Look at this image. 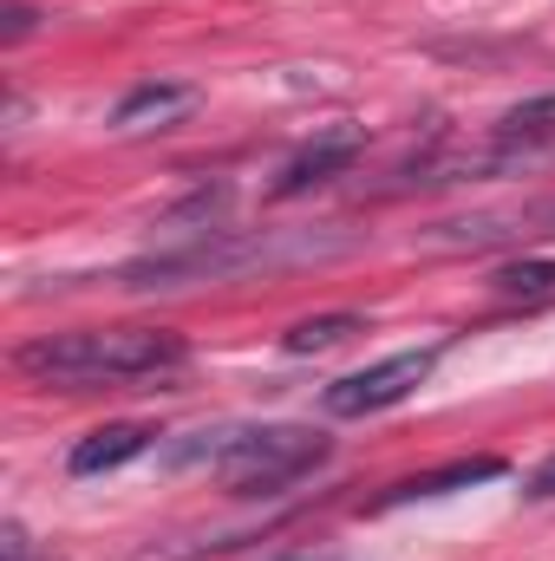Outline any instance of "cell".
<instances>
[{
	"instance_id": "30bf717a",
	"label": "cell",
	"mask_w": 555,
	"mask_h": 561,
	"mask_svg": "<svg viewBox=\"0 0 555 561\" xmlns=\"http://www.w3.org/2000/svg\"><path fill=\"white\" fill-rule=\"evenodd\" d=\"M360 327H366L360 313H320V320H294L281 346H287V353H327V346H340V340H353Z\"/></svg>"
},
{
	"instance_id": "8992f818",
	"label": "cell",
	"mask_w": 555,
	"mask_h": 561,
	"mask_svg": "<svg viewBox=\"0 0 555 561\" xmlns=\"http://www.w3.org/2000/svg\"><path fill=\"white\" fill-rule=\"evenodd\" d=\"M550 144H555V92L510 105V112L490 125V157H536V150H550Z\"/></svg>"
},
{
	"instance_id": "9c48e42d",
	"label": "cell",
	"mask_w": 555,
	"mask_h": 561,
	"mask_svg": "<svg viewBox=\"0 0 555 561\" xmlns=\"http://www.w3.org/2000/svg\"><path fill=\"white\" fill-rule=\"evenodd\" d=\"M497 236H523V242H555V196L530 203L517 216H484V222H451V242H497Z\"/></svg>"
},
{
	"instance_id": "52a82bcc",
	"label": "cell",
	"mask_w": 555,
	"mask_h": 561,
	"mask_svg": "<svg viewBox=\"0 0 555 561\" xmlns=\"http://www.w3.org/2000/svg\"><path fill=\"white\" fill-rule=\"evenodd\" d=\"M497 477H503V457H451L438 470L406 477L386 503H431V496H457V490H477V483H497Z\"/></svg>"
},
{
	"instance_id": "6da1fadb",
	"label": "cell",
	"mask_w": 555,
	"mask_h": 561,
	"mask_svg": "<svg viewBox=\"0 0 555 561\" xmlns=\"http://www.w3.org/2000/svg\"><path fill=\"white\" fill-rule=\"evenodd\" d=\"M190 359V340L170 327H79V333H39L13 353V366L39 386H132L177 373Z\"/></svg>"
},
{
	"instance_id": "3957f363",
	"label": "cell",
	"mask_w": 555,
	"mask_h": 561,
	"mask_svg": "<svg viewBox=\"0 0 555 561\" xmlns=\"http://www.w3.org/2000/svg\"><path fill=\"white\" fill-rule=\"evenodd\" d=\"M438 359H444V340H431V346H406V353H386V359H373V366L333 379V386L320 392V412H327V419H366V412L406 405L418 386L438 373Z\"/></svg>"
},
{
	"instance_id": "8fae6325",
	"label": "cell",
	"mask_w": 555,
	"mask_h": 561,
	"mask_svg": "<svg viewBox=\"0 0 555 561\" xmlns=\"http://www.w3.org/2000/svg\"><path fill=\"white\" fill-rule=\"evenodd\" d=\"M497 294L550 300V294H555V262H510V268H497Z\"/></svg>"
},
{
	"instance_id": "ba28073f",
	"label": "cell",
	"mask_w": 555,
	"mask_h": 561,
	"mask_svg": "<svg viewBox=\"0 0 555 561\" xmlns=\"http://www.w3.org/2000/svg\"><path fill=\"white\" fill-rule=\"evenodd\" d=\"M190 105H196V92H190V85H138V92H125V99H118L112 125H118V131H150V125H157V131H163V125H177Z\"/></svg>"
},
{
	"instance_id": "7c38bea8",
	"label": "cell",
	"mask_w": 555,
	"mask_h": 561,
	"mask_svg": "<svg viewBox=\"0 0 555 561\" xmlns=\"http://www.w3.org/2000/svg\"><path fill=\"white\" fill-rule=\"evenodd\" d=\"M523 496H536V503H550V496H555V457H543V463H536V477L523 483Z\"/></svg>"
},
{
	"instance_id": "5b68a950",
	"label": "cell",
	"mask_w": 555,
	"mask_h": 561,
	"mask_svg": "<svg viewBox=\"0 0 555 561\" xmlns=\"http://www.w3.org/2000/svg\"><path fill=\"white\" fill-rule=\"evenodd\" d=\"M150 424H99L92 437H79L72 444V457H66V470L72 477H105V470H118V463H132L150 450Z\"/></svg>"
},
{
	"instance_id": "7a4b0ae2",
	"label": "cell",
	"mask_w": 555,
	"mask_h": 561,
	"mask_svg": "<svg viewBox=\"0 0 555 561\" xmlns=\"http://www.w3.org/2000/svg\"><path fill=\"white\" fill-rule=\"evenodd\" d=\"M163 463L170 470H209L236 496H275V490L314 477L327 463V437L307 424H216V431L177 437L163 450Z\"/></svg>"
},
{
	"instance_id": "4fadbf2b",
	"label": "cell",
	"mask_w": 555,
	"mask_h": 561,
	"mask_svg": "<svg viewBox=\"0 0 555 561\" xmlns=\"http://www.w3.org/2000/svg\"><path fill=\"white\" fill-rule=\"evenodd\" d=\"M275 561H340V556H275Z\"/></svg>"
},
{
	"instance_id": "277c9868",
	"label": "cell",
	"mask_w": 555,
	"mask_h": 561,
	"mask_svg": "<svg viewBox=\"0 0 555 561\" xmlns=\"http://www.w3.org/2000/svg\"><path fill=\"white\" fill-rule=\"evenodd\" d=\"M366 150V138L353 131V125H333V131H320V138H307L287 163L275 170V196H307V190H320V183H333V176H347L353 170V157Z\"/></svg>"
}]
</instances>
